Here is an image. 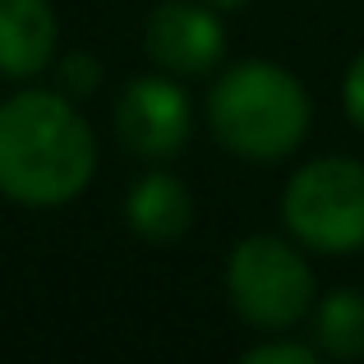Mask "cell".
Wrapping results in <instances>:
<instances>
[{
  "label": "cell",
  "instance_id": "1",
  "mask_svg": "<svg viewBox=\"0 0 364 364\" xmlns=\"http://www.w3.org/2000/svg\"><path fill=\"white\" fill-rule=\"evenodd\" d=\"M97 139L74 97L23 88L0 102V194L23 208H60L88 189Z\"/></svg>",
  "mask_w": 364,
  "mask_h": 364
},
{
  "label": "cell",
  "instance_id": "2",
  "mask_svg": "<svg viewBox=\"0 0 364 364\" xmlns=\"http://www.w3.org/2000/svg\"><path fill=\"white\" fill-rule=\"evenodd\" d=\"M314 120L309 92L277 60H240L208 92L217 143L245 161H282L304 143Z\"/></svg>",
  "mask_w": 364,
  "mask_h": 364
},
{
  "label": "cell",
  "instance_id": "3",
  "mask_svg": "<svg viewBox=\"0 0 364 364\" xmlns=\"http://www.w3.org/2000/svg\"><path fill=\"white\" fill-rule=\"evenodd\" d=\"M282 222L314 254L364 249V161L314 157L286 180Z\"/></svg>",
  "mask_w": 364,
  "mask_h": 364
},
{
  "label": "cell",
  "instance_id": "4",
  "mask_svg": "<svg viewBox=\"0 0 364 364\" xmlns=\"http://www.w3.org/2000/svg\"><path fill=\"white\" fill-rule=\"evenodd\" d=\"M226 295L258 332H286L314 304V267L291 240L249 235L226 258Z\"/></svg>",
  "mask_w": 364,
  "mask_h": 364
},
{
  "label": "cell",
  "instance_id": "5",
  "mask_svg": "<svg viewBox=\"0 0 364 364\" xmlns=\"http://www.w3.org/2000/svg\"><path fill=\"white\" fill-rule=\"evenodd\" d=\"M116 129L124 148L139 157L166 161L189 143L194 129V111H189V92L176 83V74H139L124 83L116 102Z\"/></svg>",
  "mask_w": 364,
  "mask_h": 364
},
{
  "label": "cell",
  "instance_id": "6",
  "mask_svg": "<svg viewBox=\"0 0 364 364\" xmlns=\"http://www.w3.org/2000/svg\"><path fill=\"white\" fill-rule=\"evenodd\" d=\"M148 55L176 79L213 74L226 55V33L213 5L198 0H166L148 18Z\"/></svg>",
  "mask_w": 364,
  "mask_h": 364
},
{
  "label": "cell",
  "instance_id": "7",
  "mask_svg": "<svg viewBox=\"0 0 364 364\" xmlns=\"http://www.w3.org/2000/svg\"><path fill=\"white\" fill-rule=\"evenodd\" d=\"M51 0H0V79H37L55 55Z\"/></svg>",
  "mask_w": 364,
  "mask_h": 364
},
{
  "label": "cell",
  "instance_id": "8",
  "mask_svg": "<svg viewBox=\"0 0 364 364\" xmlns=\"http://www.w3.org/2000/svg\"><path fill=\"white\" fill-rule=\"evenodd\" d=\"M124 217H129V231L148 245H176L180 235L194 226V198L180 185V176L166 171H152L124 198Z\"/></svg>",
  "mask_w": 364,
  "mask_h": 364
},
{
  "label": "cell",
  "instance_id": "9",
  "mask_svg": "<svg viewBox=\"0 0 364 364\" xmlns=\"http://www.w3.org/2000/svg\"><path fill=\"white\" fill-rule=\"evenodd\" d=\"M314 346L328 360H364V295L328 291L314 314Z\"/></svg>",
  "mask_w": 364,
  "mask_h": 364
},
{
  "label": "cell",
  "instance_id": "10",
  "mask_svg": "<svg viewBox=\"0 0 364 364\" xmlns=\"http://www.w3.org/2000/svg\"><path fill=\"white\" fill-rule=\"evenodd\" d=\"M318 346H304V341H263V346L245 350V364H314Z\"/></svg>",
  "mask_w": 364,
  "mask_h": 364
},
{
  "label": "cell",
  "instance_id": "11",
  "mask_svg": "<svg viewBox=\"0 0 364 364\" xmlns=\"http://www.w3.org/2000/svg\"><path fill=\"white\" fill-rule=\"evenodd\" d=\"M97 79H102V70H97V60L92 55H70V60L60 65V88H65V97H88L92 88H97Z\"/></svg>",
  "mask_w": 364,
  "mask_h": 364
},
{
  "label": "cell",
  "instance_id": "12",
  "mask_svg": "<svg viewBox=\"0 0 364 364\" xmlns=\"http://www.w3.org/2000/svg\"><path fill=\"white\" fill-rule=\"evenodd\" d=\"M341 102H346V116L350 124L364 134V51L350 60V70H346V83H341Z\"/></svg>",
  "mask_w": 364,
  "mask_h": 364
},
{
  "label": "cell",
  "instance_id": "13",
  "mask_svg": "<svg viewBox=\"0 0 364 364\" xmlns=\"http://www.w3.org/2000/svg\"><path fill=\"white\" fill-rule=\"evenodd\" d=\"M213 9H235V5H245V0H208Z\"/></svg>",
  "mask_w": 364,
  "mask_h": 364
}]
</instances>
